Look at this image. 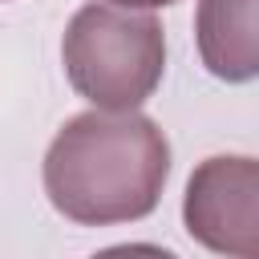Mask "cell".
Returning <instances> with one entry per match:
<instances>
[{"mask_svg":"<svg viewBox=\"0 0 259 259\" xmlns=\"http://www.w3.org/2000/svg\"><path fill=\"white\" fill-rule=\"evenodd\" d=\"M186 235L227 259H259V162L214 154L194 166L182 194Z\"/></svg>","mask_w":259,"mask_h":259,"instance_id":"3957f363","label":"cell"},{"mask_svg":"<svg viewBox=\"0 0 259 259\" xmlns=\"http://www.w3.org/2000/svg\"><path fill=\"white\" fill-rule=\"evenodd\" d=\"M194 40L210 77L227 85H247L259 73V32L255 0H198Z\"/></svg>","mask_w":259,"mask_h":259,"instance_id":"277c9868","label":"cell"},{"mask_svg":"<svg viewBox=\"0 0 259 259\" xmlns=\"http://www.w3.org/2000/svg\"><path fill=\"white\" fill-rule=\"evenodd\" d=\"M45 194L77 227H113L154 214L170 178V142L138 109L73 113L45 150Z\"/></svg>","mask_w":259,"mask_h":259,"instance_id":"6da1fadb","label":"cell"},{"mask_svg":"<svg viewBox=\"0 0 259 259\" xmlns=\"http://www.w3.org/2000/svg\"><path fill=\"white\" fill-rule=\"evenodd\" d=\"M117 8H134V12H150V8H166V4H178V0H109Z\"/></svg>","mask_w":259,"mask_h":259,"instance_id":"8992f818","label":"cell"},{"mask_svg":"<svg viewBox=\"0 0 259 259\" xmlns=\"http://www.w3.org/2000/svg\"><path fill=\"white\" fill-rule=\"evenodd\" d=\"M89 259H178V255L158 243H113V247L93 251Z\"/></svg>","mask_w":259,"mask_h":259,"instance_id":"5b68a950","label":"cell"},{"mask_svg":"<svg viewBox=\"0 0 259 259\" xmlns=\"http://www.w3.org/2000/svg\"><path fill=\"white\" fill-rule=\"evenodd\" d=\"M69 85L105 113H130L154 97L166 73V32L154 12L117 8L109 0L81 4L61 36Z\"/></svg>","mask_w":259,"mask_h":259,"instance_id":"7a4b0ae2","label":"cell"}]
</instances>
